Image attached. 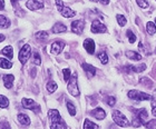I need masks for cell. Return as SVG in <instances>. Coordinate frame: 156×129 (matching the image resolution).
Here are the masks:
<instances>
[{
  "mask_svg": "<svg viewBox=\"0 0 156 129\" xmlns=\"http://www.w3.org/2000/svg\"><path fill=\"white\" fill-rule=\"evenodd\" d=\"M130 111L133 113V120L130 121V125L135 128L142 127L146 125L147 119H148V113L145 108H140V109H135V108H130Z\"/></svg>",
  "mask_w": 156,
  "mask_h": 129,
  "instance_id": "1",
  "label": "cell"
},
{
  "mask_svg": "<svg viewBox=\"0 0 156 129\" xmlns=\"http://www.w3.org/2000/svg\"><path fill=\"white\" fill-rule=\"evenodd\" d=\"M48 118L50 120V129H67V125L57 109H49Z\"/></svg>",
  "mask_w": 156,
  "mask_h": 129,
  "instance_id": "2",
  "label": "cell"
},
{
  "mask_svg": "<svg viewBox=\"0 0 156 129\" xmlns=\"http://www.w3.org/2000/svg\"><path fill=\"white\" fill-rule=\"evenodd\" d=\"M56 6H57V9L60 12L62 17L65 18H73V17L76 16V11L72 10L69 7H66L65 3L62 2V0H56Z\"/></svg>",
  "mask_w": 156,
  "mask_h": 129,
  "instance_id": "3",
  "label": "cell"
},
{
  "mask_svg": "<svg viewBox=\"0 0 156 129\" xmlns=\"http://www.w3.org/2000/svg\"><path fill=\"white\" fill-rule=\"evenodd\" d=\"M113 120L117 126L119 127H128L130 125L129 120L127 119L126 116L123 113H120L119 110H114L113 111Z\"/></svg>",
  "mask_w": 156,
  "mask_h": 129,
  "instance_id": "4",
  "label": "cell"
},
{
  "mask_svg": "<svg viewBox=\"0 0 156 129\" xmlns=\"http://www.w3.org/2000/svg\"><path fill=\"white\" fill-rule=\"evenodd\" d=\"M77 78H78L77 72L72 74V78H70V80L68 81V85H67V89H68L69 94L74 97L79 96V89H78V85H77Z\"/></svg>",
  "mask_w": 156,
  "mask_h": 129,
  "instance_id": "5",
  "label": "cell"
},
{
  "mask_svg": "<svg viewBox=\"0 0 156 129\" xmlns=\"http://www.w3.org/2000/svg\"><path fill=\"white\" fill-rule=\"evenodd\" d=\"M127 97L132 100H136V101H143V100H152L153 97L148 94H145L143 91L138 90H129L127 94Z\"/></svg>",
  "mask_w": 156,
  "mask_h": 129,
  "instance_id": "6",
  "label": "cell"
},
{
  "mask_svg": "<svg viewBox=\"0 0 156 129\" xmlns=\"http://www.w3.org/2000/svg\"><path fill=\"white\" fill-rule=\"evenodd\" d=\"M30 56H31V47L29 45H25L19 50V56H18L19 57V61L23 64H25L28 61V59L30 58Z\"/></svg>",
  "mask_w": 156,
  "mask_h": 129,
  "instance_id": "7",
  "label": "cell"
},
{
  "mask_svg": "<svg viewBox=\"0 0 156 129\" xmlns=\"http://www.w3.org/2000/svg\"><path fill=\"white\" fill-rule=\"evenodd\" d=\"M21 105L25 109H30L35 111V113H39V109H40V107L35 103V100L33 99H28V98H23L21 100Z\"/></svg>",
  "mask_w": 156,
  "mask_h": 129,
  "instance_id": "8",
  "label": "cell"
},
{
  "mask_svg": "<svg viewBox=\"0 0 156 129\" xmlns=\"http://www.w3.org/2000/svg\"><path fill=\"white\" fill-rule=\"evenodd\" d=\"M90 30H91V32H94V33H103V32L107 31V28H106V26H105L104 23H101L99 20L96 19L91 23Z\"/></svg>",
  "mask_w": 156,
  "mask_h": 129,
  "instance_id": "9",
  "label": "cell"
},
{
  "mask_svg": "<svg viewBox=\"0 0 156 129\" xmlns=\"http://www.w3.org/2000/svg\"><path fill=\"white\" fill-rule=\"evenodd\" d=\"M26 6L31 11L42 9L44 8V0H29L26 2Z\"/></svg>",
  "mask_w": 156,
  "mask_h": 129,
  "instance_id": "10",
  "label": "cell"
},
{
  "mask_svg": "<svg viewBox=\"0 0 156 129\" xmlns=\"http://www.w3.org/2000/svg\"><path fill=\"white\" fill-rule=\"evenodd\" d=\"M85 21L84 20H75L72 23V30L73 32H75L77 35H81L83 31H84L85 28Z\"/></svg>",
  "mask_w": 156,
  "mask_h": 129,
  "instance_id": "11",
  "label": "cell"
},
{
  "mask_svg": "<svg viewBox=\"0 0 156 129\" xmlns=\"http://www.w3.org/2000/svg\"><path fill=\"white\" fill-rule=\"evenodd\" d=\"M65 47V42L64 41H55L51 45V48H50V54L54 56L59 55L60 52L62 51V49Z\"/></svg>",
  "mask_w": 156,
  "mask_h": 129,
  "instance_id": "12",
  "label": "cell"
},
{
  "mask_svg": "<svg viewBox=\"0 0 156 129\" xmlns=\"http://www.w3.org/2000/svg\"><path fill=\"white\" fill-rule=\"evenodd\" d=\"M90 115L94 116V118H96V119H98V120H103L106 118V111H105L103 108H101V107H97V108H95L94 110H91Z\"/></svg>",
  "mask_w": 156,
  "mask_h": 129,
  "instance_id": "13",
  "label": "cell"
},
{
  "mask_svg": "<svg viewBox=\"0 0 156 129\" xmlns=\"http://www.w3.org/2000/svg\"><path fill=\"white\" fill-rule=\"evenodd\" d=\"M81 68L84 69L85 74L87 75L88 78H93L95 75H96V68H95L94 66H91V64L84 62V64H81Z\"/></svg>",
  "mask_w": 156,
  "mask_h": 129,
  "instance_id": "14",
  "label": "cell"
},
{
  "mask_svg": "<svg viewBox=\"0 0 156 129\" xmlns=\"http://www.w3.org/2000/svg\"><path fill=\"white\" fill-rule=\"evenodd\" d=\"M84 48L89 55H94L95 52V42L91 38H87L84 41Z\"/></svg>",
  "mask_w": 156,
  "mask_h": 129,
  "instance_id": "15",
  "label": "cell"
},
{
  "mask_svg": "<svg viewBox=\"0 0 156 129\" xmlns=\"http://www.w3.org/2000/svg\"><path fill=\"white\" fill-rule=\"evenodd\" d=\"M147 68L146 64H140L138 66H127L125 68L126 72H142Z\"/></svg>",
  "mask_w": 156,
  "mask_h": 129,
  "instance_id": "16",
  "label": "cell"
},
{
  "mask_svg": "<svg viewBox=\"0 0 156 129\" xmlns=\"http://www.w3.org/2000/svg\"><path fill=\"white\" fill-rule=\"evenodd\" d=\"M2 80H3V84H5V87H6L7 89H10V88L12 87L15 77H13V75H3Z\"/></svg>",
  "mask_w": 156,
  "mask_h": 129,
  "instance_id": "17",
  "label": "cell"
},
{
  "mask_svg": "<svg viewBox=\"0 0 156 129\" xmlns=\"http://www.w3.org/2000/svg\"><path fill=\"white\" fill-rule=\"evenodd\" d=\"M66 30H67V27L62 23H55L51 28V31L54 32V33H62V32H65Z\"/></svg>",
  "mask_w": 156,
  "mask_h": 129,
  "instance_id": "18",
  "label": "cell"
},
{
  "mask_svg": "<svg viewBox=\"0 0 156 129\" xmlns=\"http://www.w3.org/2000/svg\"><path fill=\"white\" fill-rule=\"evenodd\" d=\"M125 55H126L127 58L130 59V60H134V61H138V60L142 59V56H140L138 52L132 51V50H127V51L125 52Z\"/></svg>",
  "mask_w": 156,
  "mask_h": 129,
  "instance_id": "19",
  "label": "cell"
},
{
  "mask_svg": "<svg viewBox=\"0 0 156 129\" xmlns=\"http://www.w3.org/2000/svg\"><path fill=\"white\" fill-rule=\"evenodd\" d=\"M17 118H18V121L23 126H29L30 125V118L29 116H27L26 113H19L17 116Z\"/></svg>",
  "mask_w": 156,
  "mask_h": 129,
  "instance_id": "20",
  "label": "cell"
},
{
  "mask_svg": "<svg viewBox=\"0 0 156 129\" xmlns=\"http://www.w3.org/2000/svg\"><path fill=\"white\" fill-rule=\"evenodd\" d=\"M1 55H5L8 59H12L13 58V49L11 46H7L0 51Z\"/></svg>",
  "mask_w": 156,
  "mask_h": 129,
  "instance_id": "21",
  "label": "cell"
},
{
  "mask_svg": "<svg viewBox=\"0 0 156 129\" xmlns=\"http://www.w3.org/2000/svg\"><path fill=\"white\" fill-rule=\"evenodd\" d=\"M46 88H47V90H48L49 94H52V92H55L57 90V88H58V85L56 84L54 80H49L46 85Z\"/></svg>",
  "mask_w": 156,
  "mask_h": 129,
  "instance_id": "22",
  "label": "cell"
},
{
  "mask_svg": "<svg viewBox=\"0 0 156 129\" xmlns=\"http://www.w3.org/2000/svg\"><path fill=\"white\" fill-rule=\"evenodd\" d=\"M83 129H101V127L96 125V124H94L93 121H90L89 119H85Z\"/></svg>",
  "mask_w": 156,
  "mask_h": 129,
  "instance_id": "23",
  "label": "cell"
},
{
  "mask_svg": "<svg viewBox=\"0 0 156 129\" xmlns=\"http://www.w3.org/2000/svg\"><path fill=\"white\" fill-rule=\"evenodd\" d=\"M10 27V20L7 18V17L0 15V28H3V29H7Z\"/></svg>",
  "mask_w": 156,
  "mask_h": 129,
  "instance_id": "24",
  "label": "cell"
},
{
  "mask_svg": "<svg viewBox=\"0 0 156 129\" xmlns=\"http://www.w3.org/2000/svg\"><path fill=\"white\" fill-rule=\"evenodd\" d=\"M146 31L148 35L153 36L156 33V25L154 23H152V21H148V23H146Z\"/></svg>",
  "mask_w": 156,
  "mask_h": 129,
  "instance_id": "25",
  "label": "cell"
},
{
  "mask_svg": "<svg viewBox=\"0 0 156 129\" xmlns=\"http://www.w3.org/2000/svg\"><path fill=\"white\" fill-rule=\"evenodd\" d=\"M12 62L9 61L8 59L0 58V68H2V69H10V68L12 67Z\"/></svg>",
  "mask_w": 156,
  "mask_h": 129,
  "instance_id": "26",
  "label": "cell"
},
{
  "mask_svg": "<svg viewBox=\"0 0 156 129\" xmlns=\"http://www.w3.org/2000/svg\"><path fill=\"white\" fill-rule=\"evenodd\" d=\"M66 106H67V109H68L69 115H70V116H75L76 115V107L74 106V103L67 99V101H66Z\"/></svg>",
  "mask_w": 156,
  "mask_h": 129,
  "instance_id": "27",
  "label": "cell"
},
{
  "mask_svg": "<svg viewBox=\"0 0 156 129\" xmlns=\"http://www.w3.org/2000/svg\"><path fill=\"white\" fill-rule=\"evenodd\" d=\"M97 57H98V59H99V61H101L103 64H108V56H107V54H106L105 51L99 52Z\"/></svg>",
  "mask_w": 156,
  "mask_h": 129,
  "instance_id": "28",
  "label": "cell"
},
{
  "mask_svg": "<svg viewBox=\"0 0 156 129\" xmlns=\"http://www.w3.org/2000/svg\"><path fill=\"white\" fill-rule=\"evenodd\" d=\"M8 106H9V100H8V98L2 96V95H0V108L5 109Z\"/></svg>",
  "mask_w": 156,
  "mask_h": 129,
  "instance_id": "29",
  "label": "cell"
},
{
  "mask_svg": "<svg viewBox=\"0 0 156 129\" xmlns=\"http://www.w3.org/2000/svg\"><path fill=\"white\" fill-rule=\"evenodd\" d=\"M116 19H117V23H118L120 27L126 26L127 20H126V18H125V16H123V15H117Z\"/></svg>",
  "mask_w": 156,
  "mask_h": 129,
  "instance_id": "30",
  "label": "cell"
},
{
  "mask_svg": "<svg viewBox=\"0 0 156 129\" xmlns=\"http://www.w3.org/2000/svg\"><path fill=\"white\" fill-rule=\"evenodd\" d=\"M62 74H64V80H65V82H68V81L70 80V78H72L70 69H69V68L62 69Z\"/></svg>",
  "mask_w": 156,
  "mask_h": 129,
  "instance_id": "31",
  "label": "cell"
},
{
  "mask_svg": "<svg viewBox=\"0 0 156 129\" xmlns=\"http://www.w3.org/2000/svg\"><path fill=\"white\" fill-rule=\"evenodd\" d=\"M140 84L143 85V86H145V87L147 88H151V87H153V81L151 80V79H148V78H142L140 79Z\"/></svg>",
  "mask_w": 156,
  "mask_h": 129,
  "instance_id": "32",
  "label": "cell"
},
{
  "mask_svg": "<svg viewBox=\"0 0 156 129\" xmlns=\"http://www.w3.org/2000/svg\"><path fill=\"white\" fill-rule=\"evenodd\" d=\"M31 62L36 66H40L41 64V59H40V56H39L38 52H35L33 56V59H31Z\"/></svg>",
  "mask_w": 156,
  "mask_h": 129,
  "instance_id": "33",
  "label": "cell"
},
{
  "mask_svg": "<svg viewBox=\"0 0 156 129\" xmlns=\"http://www.w3.org/2000/svg\"><path fill=\"white\" fill-rule=\"evenodd\" d=\"M105 103H107L109 107H114L115 103H116V99H115V97H112V96H108L105 98Z\"/></svg>",
  "mask_w": 156,
  "mask_h": 129,
  "instance_id": "34",
  "label": "cell"
},
{
  "mask_svg": "<svg viewBox=\"0 0 156 129\" xmlns=\"http://www.w3.org/2000/svg\"><path fill=\"white\" fill-rule=\"evenodd\" d=\"M126 35H127V38H128V41H129V44H134V42L136 41V36L134 35L132 30H127Z\"/></svg>",
  "mask_w": 156,
  "mask_h": 129,
  "instance_id": "35",
  "label": "cell"
},
{
  "mask_svg": "<svg viewBox=\"0 0 156 129\" xmlns=\"http://www.w3.org/2000/svg\"><path fill=\"white\" fill-rule=\"evenodd\" d=\"M36 37L39 40H47L48 39V32L47 31H39L36 33Z\"/></svg>",
  "mask_w": 156,
  "mask_h": 129,
  "instance_id": "36",
  "label": "cell"
},
{
  "mask_svg": "<svg viewBox=\"0 0 156 129\" xmlns=\"http://www.w3.org/2000/svg\"><path fill=\"white\" fill-rule=\"evenodd\" d=\"M145 126H146L147 129H156V119H152L150 121H147Z\"/></svg>",
  "mask_w": 156,
  "mask_h": 129,
  "instance_id": "37",
  "label": "cell"
},
{
  "mask_svg": "<svg viewBox=\"0 0 156 129\" xmlns=\"http://www.w3.org/2000/svg\"><path fill=\"white\" fill-rule=\"evenodd\" d=\"M136 1H137V5H138L140 8H143V9H145V8L148 7V2H147L146 0H136Z\"/></svg>",
  "mask_w": 156,
  "mask_h": 129,
  "instance_id": "38",
  "label": "cell"
},
{
  "mask_svg": "<svg viewBox=\"0 0 156 129\" xmlns=\"http://www.w3.org/2000/svg\"><path fill=\"white\" fill-rule=\"evenodd\" d=\"M0 129H11V128H10V125L7 120H2L0 123Z\"/></svg>",
  "mask_w": 156,
  "mask_h": 129,
  "instance_id": "39",
  "label": "cell"
},
{
  "mask_svg": "<svg viewBox=\"0 0 156 129\" xmlns=\"http://www.w3.org/2000/svg\"><path fill=\"white\" fill-rule=\"evenodd\" d=\"M152 115L156 117V100L152 99Z\"/></svg>",
  "mask_w": 156,
  "mask_h": 129,
  "instance_id": "40",
  "label": "cell"
},
{
  "mask_svg": "<svg viewBox=\"0 0 156 129\" xmlns=\"http://www.w3.org/2000/svg\"><path fill=\"white\" fill-rule=\"evenodd\" d=\"M5 0H0V10H3L5 9Z\"/></svg>",
  "mask_w": 156,
  "mask_h": 129,
  "instance_id": "41",
  "label": "cell"
},
{
  "mask_svg": "<svg viewBox=\"0 0 156 129\" xmlns=\"http://www.w3.org/2000/svg\"><path fill=\"white\" fill-rule=\"evenodd\" d=\"M98 1H99V2H101V5H108L111 0H98Z\"/></svg>",
  "mask_w": 156,
  "mask_h": 129,
  "instance_id": "42",
  "label": "cell"
},
{
  "mask_svg": "<svg viewBox=\"0 0 156 129\" xmlns=\"http://www.w3.org/2000/svg\"><path fill=\"white\" fill-rule=\"evenodd\" d=\"M5 39H6V38H5V36H3V35H1V33H0V42H1V41H3V40H5Z\"/></svg>",
  "mask_w": 156,
  "mask_h": 129,
  "instance_id": "43",
  "label": "cell"
},
{
  "mask_svg": "<svg viewBox=\"0 0 156 129\" xmlns=\"http://www.w3.org/2000/svg\"><path fill=\"white\" fill-rule=\"evenodd\" d=\"M17 1H19V0H11V3H12V6H13V5H16Z\"/></svg>",
  "mask_w": 156,
  "mask_h": 129,
  "instance_id": "44",
  "label": "cell"
},
{
  "mask_svg": "<svg viewBox=\"0 0 156 129\" xmlns=\"http://www.w3.org/2000/svg\"><path fill=\"white\" fill-rule=\"evenodd\" d=\"M90 1H91V2H97L98 0H90Z\"/></svg>",
  "mask_w": 156,
  "mask_h": 129,
  "instance_id": "45",
  "label": "cell"
},
{
  "mask_svg": "<svg viewBox=\"0 0 156 129\" xmlns=\"http://www.w3.org/2000/svg\"><path fill=\"white\" fill-rule=\"evenodd\" d=\"M155 23H156V18H155Z\"/></svg>",
  "mask_w": 156,
  "mask_h": 129,
  "instance_id": "46",
  "label": "cell"
}]
</instances>
